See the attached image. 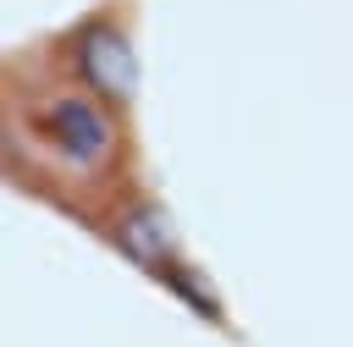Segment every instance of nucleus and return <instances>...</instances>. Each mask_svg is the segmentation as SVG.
Masks as SVG:
<instances>
[{
	"mask_svg": "<svg viewBox=\"0 0 353 347\" xmlns=\"http://www.w3.org/2000/svg\"><path fill=\"white\" fill-rule=\"evenodd\" d=\"M99 237H105L110 248H121V253H127L138 270H149L154 281H165V286H176V292H188L193 264H188V253H182V242H176L171 209L149 193V182H143L132 198H121V204L110 209V220L99 226Z\"/></svg>",
	"mask_w": 353,
	"mask_h": 347,
	"instance_id": "obj_3",
	"label": "nucleus"
},
{
	"mask_svg": "<svg viewBox=\"0 0 353 347\" xmlns=\"http://www.w3.org/2000/svg\"><path fill=\"white\" fill-rule=\"evenodd\" d=\"M50 50L110 105L138 116L143 99V44H138V0H94L77 11L61 33H50Z\"/></svg>",
	"mask_w": 353,
	"mask_h": 347,
	"instance_id": "obj_2",
	"label": "nucleus"
},
{
	"mask_svg": "<svg viewBox=\"0 0 353 347\" xmlns=\"http://www.w3.org/2000/svg\"><path fill=\"white\" fill-rule=\"evenodd\" d=\"M0 160L17 193L99 231L121 198L143 187L138 116L94 94L50 39L6 55L0 72Z\"/></svg>",
	"mask_w": 353,
	"mask_h": 347,
	"instance_id": "obj_1",
	"label": "nucleus"
}]
</instances>
